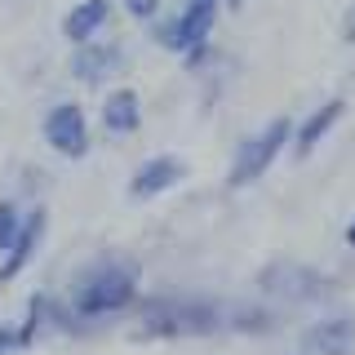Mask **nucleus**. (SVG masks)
<instances>
[{
  "label": "nucleus",
  "instance_id": "obj_1",
  "mask_svg": "<svg viewBox=\"0 0 355 355\" xmlns=\"http://www.w3.org/2000/svg\"><path fill=\"white\" fill-rule=\"evenodd\" d=\"M133 297H138L133 271H125L116 262H98L71 284V315H80V320L120 315L125 306H133Z\"/></svg>",
  "mask_w": 355,
  "mask_h": 355
},
{
  "label": "nucleus",
  "instance_id": "obj_2",
  "mask_svg": "<svg viewBox=\"0 0 355 355\" xmlns=\"http://www.w3.org/2000/svg\"><path fill=\"white\" fill-rule=\"evenodd\" d=\"M288 138H293V120H288V116H275L262 133L244 138L240 151H236V164H231V173H227V182L236 187V191H240V187H249V182H258V178L271 169V160L284 151Z\"/></svg>",
  "mask_w": 355,
  "mask_h": 355
},
{
  "label": "nucleus",
  "instance_id": "obj_3",
  "mask_svg": "<svg viewBox=\"0 0 355 355\" xmlns=\"http://www.w3.org/2000/svg\"><path fill=\"white\" fill-rule=\"evenodd\" d=\"M214 18H218V5H187L178 18L155 27V40L173 53H196V49H205L209 31H214Z\"/></svg>",
  "mask_w": 355,
  "mask_h": 355
},
{
  "label": "nucleus",
  "instance_id": "obj_4",
  "mask_svg": "<svg viewBox=\"0 0 355 355\" xmlns=\"http://www.w3.org/2000/svg\"><path fill=\"white\" fill-rule=\"evenodd\" d=\"M44 142L67 160H80L89 155V120L76 103H53L44 116Z\"/></svg>",
  "mask_w": 355,
  "mask_h": 355
},
{
  "label": "nucleus",
  "instance_id": "obj_5",
  "mask_svg": "<svg viewBox=\"0 0 355 355\" xmlns=\"http://www.w3.org/2000/svg\"><path fill=\"white\" fill-rule=\"evenodd\" d=\"M116 71H125V44L120 40H80V49H76L71 58V76L80 85H103L111 80Z\"/></svg>",
  "mask_w": 355,
  "mask_h": 355
},
{
  "label": "nucleus",
  "instance_id": "obj_6",
  "mask_svg": "<svg viewBox=\"0 0 355 355\" xmlns=\"http://www.w3.org/2000/svg\"><path fill=\"white\" fill-rule=\"evenodd\" d=\"M355 351V320L324 315L302 333V355H351Z\"/></svg>",
  "mask_w": 355,
  "mask_h": 355
},
{
  "label": "nucleus",
  "instance_id": "obj_7",
  "mask_svg": "<svg viewBox=\"0 0 355 355\" xmlns=\"http://www.w3.org/2000/svg\"><path fill=\"white\" fill-rule=\"evenodd\" d=\"M182 178H187V164L178 160V155H151V160L142 164L138 173H133L129 196H133V200H155V196L169 191V187H178Z\"/></svg>",
  "mask_w": 355,
  "mask_h": 355
},
{
  "label": "nucleus",
  "instance_id": "obj_8",
  "mask_svg": "<svg viewBox=\"0 0 355 355\" xmlns=\"http://www.w3.org/2000/svg\"><path fill=\"white\" fill-rule=\"evenodd\" d=\"M44 209L36 205L31 214H22V227H18V236L14 244H9V253H5V262H0V280H14V275L27 266L31 258H36V249H40V240H44Z\"/></svg>",
  "mask_w": 355,
  "mask_h": 355
},
{
  "label": "nucleus",
  "instance_id": "obj_9",
  "mask_svg": "<svg viewBox=\"0 0 355 355\" xmlns=\"http://www.w3.org/2000/svg\"><path fill=\"white\" fill-rule=\"evenodd\" d=\"M342 111H347V103H342V98H329L320 111H311L302 125L293 129V138H288V142H293V151H297V155H311V151L320 147V138H329V129L342 120Z\"/></svg>",
  "mask_w": 355,
  "mask_h": 355
},
{
  "label": "nucleus",
  "instance_id": "obj_10",
  "mask_svg": "<svg viewBox=\"0 0 355 355\" xmlns=\"http://www.w3.org/2000/svg\"><path fill=\"white\" fill-rule=\"evenodd\" d=\"M103 129L107 133H138L142 129V98L133 89H111L103 103Z\"/></svg>",
  "mask_w": 355,
  "mask_h": 355
},
{
  "label": "nucleus",
  "instance_id": "obj_11",
  "mask_svg": "<svg viewBox=\"0 0 355 355\" xmlns=\"http://www.w3.org/2000/svg\"><path fill=\"white\" fill-rule=\"evenodd\" d=\"M107 22H111V0H80V5L62 18V36L71 44H80V40H94Z\"/></svg>",
  "mask_w": 355,
  "mask_h": 355
},
{
  "label": "nucleus",
  "instance_id": "obj_12",
  "mask_svg": "<svg viewBox=\"0 0 355 355\" xmlns=\"http://www.w3.org/2000/svg\"><path fill=\"white\" fill-rule=\"evenodd\" d=\"M53 320H58V311H53V297H49V293H36V297L27 302V320L18 324V347H31V342H36L40 333L53 324Z\"/></svg>",
  "mask_w": 355,
  "mask_h": 355
},
{
  "label": "nucleus",
  "instance_id": "obj_13",
  "mask_svg": "<svg viewBox=\"0 0 355 355\" xmlns=\"http://www.w3.org/2000/svg\"><path fill=\"white\" fill-rule=\"evenodd\" d=\"M18 227H22L18 205H14V200H0V253H9V244H14V236H18Z\"/></svg>",
  "mask_w": 355,
  "mask_h": 355
},
{
  "label": "nucleus",
  "instance_id": "obj_14",
  "mask_svg": "<svg viewBox=\"0 0 355 355\" xmlns=\"http://www.w3.org/2000/svg\"><path fill=\"white\" fill-rule=\"evenodd\" d=\"M125 14L138 18V22H151L155 14H160V0H125Z\"/></svg>",
  "mask_w": 355,
  "mask_h": 355
},
{
  "label": "nucleus",
  "instance_id": "obj_15",
  "mask_svg": "<svg viewBox=\"0 0 355 355\" xmlns=\"http://www.w3.org/2000/svg\"><path fill=\"white\" fill-rule=\"evenodd\" d=\"M14 351H18V329L0 324V355H14Z\"/></svg>",
  "mask_w": 355,
  "mask_h": 355
},
{
  "label": "nucleus",
  "instance_id": "obj_16",
  "mask_svg": "<svg viewBox=\"0 0 355 355\" xmlns=\"http://www.w3.org/2000/svg\"><path fill=\"white\" fill-rule=\"evenodd\" d=\"M342 40H347V44H355V5L347 9V18H342Z\"/></svg>",
  "mask_w": 355,
  "mask_h": 355
},
{
  "label": "nucleus",
  "instance_id": "obj_17",
  "mask_svg": "<svg viewBox=\"0 0 355 355\" xmlns=\"http://www.w3.org/2000/svg\"><path fill=\"white\" fill-rule=\"evenodd\" d=\"M347 244H351V249H355V222H351V227H347Z\"/></svg>",
  "mask_w": 355,
  "mask_h": 355
},
{
  "label": "nucleus",
  "instance_id": "obj_18",
  "mask_svg": "<svg viewBox=\"0 0 355 355\" xmlns=\"http://www.w3.org/2000/svg\"><path fill=\"white\" fill-rule=\"evenodd\" d=\"M187 5H222V0H187Z\"/></svg>",
  "mask_w": 355,
  "mask_h": 355
},
{
  "label": "nucleus",
  "instance_id": "obj_19",
  "mask_svg": "<svg viewBox=\"0 0 355 355\" xmlns=\"http://www.w3.org/2000/svg\"><path fill=\"white\" fill-rule=\"evenodd\" d=\"M227 5H231V9H244V0H227Z\"/></svg>",
  "mask_w": 355,
  "mask_h": 355
}]
</instances>
